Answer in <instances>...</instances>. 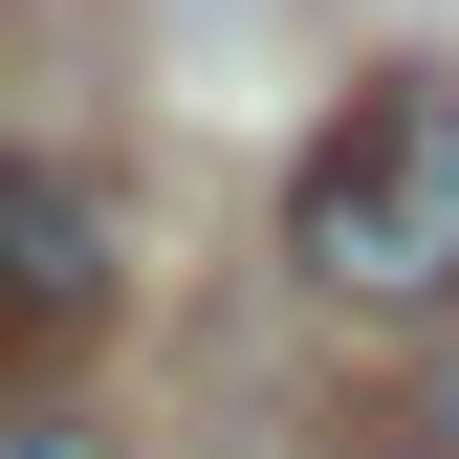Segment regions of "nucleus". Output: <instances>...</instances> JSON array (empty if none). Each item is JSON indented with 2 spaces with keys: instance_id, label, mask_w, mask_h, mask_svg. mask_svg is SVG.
Listing matches in <instances>:
<instances>
[{
  "instance_id": "obj_1",
  "label": "nucleus",
  "mask_w": 459,
  "mask_h": 459,
  "mask_svg": "<svg viewBox=\"0 0 459 459\" xmlns=\"http://www.w3.org/2000/svg\"><path fill=\"white\" fill-rule=\"evenodd\" d=\"M284 263L351 328L459 307V88H351V132L284 176Z\"/></svg>"
},
{
  "instance_id": "obj_2",
  "label": "nucleus",
  "mask_w": 459,
  "mask_h": 459,
  "mask_svg": "<svg viewBox=\"0 0 459 459\" xmlns=\"http://www.w3.org/2000/svg\"><path fill=\"white\" fill-rule=\"evenodd\" d=\"M109 328H132V219H109V176L0 153V416H44Z\"/></svg>"
},
{
  "instance_id": "obj_3",
  "label": "nucleus",
  "mask_w": 459,
  "mask_h": 459,
  "mask_svg": "<svg viewBox=\"0 0 459 459\" xmlns=\"http://www.w3.org/2000/svg\"><path fill=\"white\" fill-rule=\"evenodd\" d=\"M0 459H132V437H88L66 394H44V416H0Z\"/></svg>"
},
{
  "instance_id": "obj_4",
  "label": "nucleus",
  "mask_w": 459,
  "mask_h": 459,
  "mask_svg": "<svg viewBox=\"0 0 459 459\" xmlns=\"http://www.w3.org/2000/svg\"><path fill=\"white\" fill-rule=\"evenodd\" d=\"M416 437H437V459H459V351H437V394H416Z\"/></svg>"
},
{
  "instance_id": "obj_5",
  "label": "nucleus",
  "mask_w": 459,
  "mask_h": 459,
  "mask_svg": "<svg viewBox=\"0 0 459 459\" xmlns=\"http://www.w3.org/2000/svg\"><path fill=\"white\" fill-rule=\"evenodd\" d=\"M372 459H437V437H372Z\"/></svg>"
}]
</instances>
